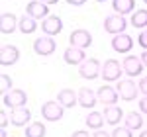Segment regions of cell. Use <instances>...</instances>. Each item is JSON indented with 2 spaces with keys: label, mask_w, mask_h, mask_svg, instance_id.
I'll use <instances>...</instances> for the list:
<instances>
[{
  "label": "cell",
  "mask_w": 147,
  "mask_h": 137,
  "mask_svg": "<svg viewBox=\"0 0 147 137\" xmlns=\"http://www.w3.org/2000/svg\"><path fill=\"white\" fill-rule=\"evenodd\" d=\"M131 26L134 28H139V30H143V28H147V10H137L131 14Z\"/></svg>",
  "instance_id": "cell-26"
},
{
  "label": "cell",
  "mask_w": 147,
  "mask_h": 137,
  "mask_svg": "<svg viewBox=\"0 0 147 137\" xmlns=\"http://www.w3.org/2000/svg\"><path fill=\"white\" fill-rule=\"evenodd\" d=\"M24 133H26V137H45L47 129L41 122H32V124L26 126V131Z\"/></svg>",
  "instance_id": "cell-23"
},
{
  "label": "cell",
  "mask_w": 147,
  "mask_h": 137,
  "mask_svg": "<svg viewBox=\"0 0 147 137\" xmlns=\"http://www.w3.org/2000/svg\"><path fill=\"white\" fill-rule=\"evenodd\" d=\"M69 43L71 47H79V49H86L92 45V35L86 30H75L73 34L69 35Z\"/></svg>",
  "instance_id": "cell-9"
},
{
  "label": "cell",
  "mask_w": 147,
  "mask_h": 137,
  "mask_svg": "<svg viewBox=\"0 0 147 137\" xmlns=\"http://www.w3.org/2000/svg\"><path fill=\"white\" fill-rule=\"evenodd\" d=\"M112 49L116 53H129L134 49V39L127 34H118L112 37Z\"/></svg>",
  "instance_id": "cell-11"
},
{
  "label": "cell",
  "mask_w": 147,
  "mask_h": 137,
  "mask_svg": "<svg viewBox=\"0 0 147 137\" xmlns=\"http://www.w3.org/2000/svg\"><path fill=\"white\" fill-rule=\"evenodd\" d=\"M20 59V49L14 45H2L0 47V65L2 67H12Z\"/></svg>",
  "instance_id": "cell-10"
},
{
  "label": "cell",
  "mask_w": 147,
  "mask_h": 137,
  "mask_svg": "<svg viewBox=\"0 0 147 137\" xmlns=\"http://www.w3.org/2000/svg\"><path fill=\"white\" fill-rule=\"evenodd\" d=\"M141 61H143V65L147 67V49H143V53H141Z\"/></svg>",
  "instance_id": "cell-36"
},
{
  "label": "cell",
  "mask_w": 147,
  "mask_h": 137,
  "mask_svg": "<svg viewBox=\"0 0 147 137\" xmlns=\"http://www.w3.org/2000/svg\"><path fill=\"white\" fill-rule=\"evenodd\" d=\"M112 137H134V131L129 129V127H116L112 131Z\"/></svg>",
  "instance_id": "cell-28"
},
{
  "label": "cell",
  "mask_w": 147,
  "mask_h": 137,
  "mask_svg": "<svg viewBox=\"0 0 147 137\" xmlns=\"http://www.w3.org/2000/svg\"><path fill=\"white\" fill-rule=\"evenodd\" d=\"M122 71H124V67L116 61V59H108L104 65H102V79H104V82H118L120 80V77H122Z\"/></svg>",
  "instance_id": "cell-5"
},
{
  "label": "cell",
  "mask_w": 147,
  "mask_h": 137,
  "mask_svg": "<svg viewBox=\"0 0 147 137\" xmlns=\"http://www.w3.org/2000/svg\"><path fill=\"white\" fill-rule=\"evenodd\" d=\"M112 8L116 14L125 16V14H134L136 8V0H112Z\"/></svg>",
  "instance_id": "cell-21"
},
{
  "label": "cell",
  "mask_w": 147,
  "mask_h": 137,
  "mask_svg": "<svg viewBox=\"0 0 147 137\" xmlns=\"http://www.w3.org/2000/svg\"><path fill=\"white\" fill-rule=\"evenodd\" d=\"M139 112L141 114H147V96L139 98Z\"/></svg>",
  "instance_id": "cell-30"
},
{
  "label": "cell",
  "mask_w": 147,
  "mask_h": 137,
  "mask_svg": "<svg viewBox=\"0 0 147 137\" xmlns=\"http://www.w3.org/2000/svg\"><path fill=\"white\" fill-rule=\"evenodd\" d=\"M94 2H106V0H94Z\"/></svg>",
  "instance_id": "cell-40"
},
{
  "label": "cell",
  "mask_w": 147,
  "mask_h": 137,
  "mask_svg": "<svg viewBox=\"0 0 147 137\" xmlns=\"http://www.w3.org/2000/svg\"><path fill=\"white\" fill-rule=\"evenodd\" d=\"M55 39L51 37V35H41V37H37L34 41V51L37 55H41V57H49L51 53H55Z\"/></svg>",
  "instance_id": "cell-7"
},
{
  "label": "cell",
  "mask_w": 147,
  "mask_h": 137,
  "mask_svg": "<svg viewBox=\"0 0 147 137\" xmlns=\"http://www.w3.org/2000/svg\"><path fill=\"white\" fill-rule=\"evenodd\" d=\"M18 24H20V20H18L14 14L4 12V14L0 16V32H2V34H14L16 28H18Z\"/></svg>",
  "instance_id": "cell-19"
},
{
  "label": "cell",
  "mask_w": 147,
  "mask_h": 137,
  "mask_svg": "<svg viewBox=\"0 0 147 137\" xmlns=\"http://www.w3.org/2000/svg\"><path fill=\"white\" fill-rule=\"evenodd\" d=\"M143 2H145V4H147V0H143Z\"/></svg>",
  "instance_id": "cell-41"
},
{
  "label": "cell",
  "mask_w": 147,
  "mask_h": 137,
  "mask_svg": "<svg viewBox=\"0 0 147 137\" xmlns=\"http://www.w3.org/2000/svg\"><path fill=\"white\" fill-rule=\"evenodd\" d=\"M92 137H112V135H108L106 131H100V129H96V131H94V135H92Z\"/></svg>",
  "instance_id": "cell-35"
},
{
  "label": "cell",
  "mask_w": 147,
  "mask_h": 137,
  "mask_svg": "<svg viewBox=\"0 0 147 137\" xmlns=\"http://www.w3.org/2000/svg\"><path fill=\"white\" fill-rule=\"evenodd\" d=\"M116 90H118V94H120V98H122V100H125V102H134V100H137L139 86H137L134 80L125 79V80H118Z\"/></svg>",
  "instance_id": "cell-4"
},
{
  "label": "cell",
  "mask_w": 147,
  "mask_h": 137,
  "mask_svg": "<svg viewBox=\"0 0 147 137\" xmlns=\"http://www.w3.org/2000/svg\"><path fill=\"white\" fill-rule=\"evenodd\" d=\"M57 100L63 108H75L79 104V94H75V90H71V88H63L57 94Z\"/></svg>",
  "instance_id": "cell-17"
},
{
  "label": "cell",
  "mask_w": 147,
  "mask_h": 137,
  "mask_svg": "<svg viewBox=\"0 0 147 137\" xmlns=\"http://www.w3.org/2000/svg\"><path fill=\"white\" fill-rule=\"evenodd\" d=\"M139 137H147V131H141V133H139Z\"/></svg>",
  "instance_id": "cell-39"
},
{
  "label": "cell",
  "mask_w": 147,
  "mask_h": 137,
  "mask_svg": "<svg viewBox=\"0 0 147 137\" xmlns=\"http://www.w3.org/2000/svg\"><path fill=\"white\" fill-rule=\"evenodd\" d=\"M26 14L32 16V18H35V20H39V18H47V16H49V6L43 4L41 0H32V2L26 6Z\"/></svg>",
  "instance_id": "cell-14"
},
{
  "label": "cell",
  "mask_w": 147,
  "mask_h": 137,
  "mask_svg": "<svg viewBox=\"0 0 147 137\" xmlns=\"http://www.w3.org/2000/svg\"><path fill=\"white\" fill-rule=\"evenodd\" d=\"M8 122H10V118H8V114H6V112H0V124H2V129H6V126H8Z\"/></svg>",
  "instance_id": "cell-31"
},
{
  "label": "cell",
  "mask_w": 147,
  "mask_h": 137,
  "mask_svg": "<svg viewBox=\"0 0 147 137\" xmlns=\"http://www.w3.org/2000/svg\"><path fill=\"white\" fill-rule=\"evenodd\" d=\"M84 124H86V127H90V129H102V126H104V114L92 110L90 114L84 118Z\"/></svg>",
  "instance_id": "cell-24"
},
{
  "label": "cell",
  "mask_w": 147,
  "mask_h": 137,
  "mask_svg": "<svg viewBox=\"0 0 147 137\" xmlns=\"http://www.w3.org/2000/svg\"><path fill=\"white\" fill-rule=\"evenodd\" d=\"M0 137H8V133H6V129H2V131H0Z\"/></svg>",
  "instance_id": "cell-38"
},
{
  "label": "cell",
  "mask_w": 147,
  "mask_h": 137,
  "mask_svg": "<svg viewBox=\"0 0 147 137\" xmlns=\"http://www.w3.org/2000/svg\"><path fill=\"white\" fill-rule=\"evenodd\" d=\"M30 120H32V112L24 106V108H14L12 110V116H10V122L12 126L16 127H24L30 124Z\"/></svg>",
  "instance_id": "cell-16"
},
{
  "label": "cell",
  "mask_w": 147,
  "mask_h": 137,
  "mask_svg": "<svg viewBox=\"0 0 147 137\" xmlns=\"http://www.w3.org/2000/svg\"><path fill=\"white\" fill-rule=\"evenodd\" d=\"M104 120H106V124H110V126H118L120 122H122V118H124V112H122V108H118L116 104L114 106H104Z\"/></svg>",
  "instance_id": "cell-18"
},
{
  "label": "cell",
  "mask_w": 147,
  "mask_h": 137,
  "mask_svg": "<svg viewBox=\"0 0 147 137\" xmlns=\"http://www.w3.org/2000/svg\"><path fill=\"white\" fill-rule=\"evenodd\" d=\"M96 96H98V102H102L104 106H114V104L120 100L118 90H116V88H112V86H108V84L100 86V88H98V92H96Z\"/></svg>",
  "instance_id": "cell-13"
},
{
  "label": "cell",
  "mask_w": 147,
  "mask_h": 137,
  "mask_svg": "<svg viewBox=\"0 0 147 137\" xmlns=\"http://www.w3.org/2000/svg\"><path fill=\"white\" fill-rule=\"evenodd\" d=\"M0 82H2V84H0V90H2V96H4V94H8V92L12 90V84H14V82H12V79L8 75H2V77H0Z\"/></svg>",
  "instance_id": "cell-27"
},
{
  "label": "cell",
  "mask_w": 147,
  "mask_h": 137,
  "mask_svg": "<svg viewBox=\"0 0 147 137\" xmlns=\"http://www.w3.org/2000/svg\"><path fill=\"white\" fill-rule=\"evenodd\" d=\"M2 104L6 106V108H24L26 104H28V94L26 90L22 88H12L8 94H4L2 96Z\"/></svg>",
  "instance_id": "cell-2"
},
{
  "label": "cell",
  "mask_w": 147,
  "mask_h": 137,
  "mask_svg": "<svg viewBox=\"0 0 147 137\" xmlns=\"http://www.w3.org/2000/svg\"><path fill=\"white\" fill-rule=\"evenodd\" d=\"M137 43H139V47L147 49V30H143L141 34L137 35Z\"/></svg>",
  "instance_id": "cell-29"
},
{
  "label": "cell",
  "mask_w": 147,
  "mask_h": 137,
  "mask_svg": "<svg viewBox=\"0 0 147 137\" xmlns=\"http://www.w3.org/2000/svg\"><path fill=\"white\" fill-rule=\"evenodd\" d=\"M63 110L65 108L59 104V100H47L41 106V116H43V120H47V122H59L63 118Z\"/></svg>",
  "instance_id": "cell-6"
},
{
  "label": "cell",
  "mask_w": 147,
  "mask_h": 137,
  "mask_svg": "<svg viewBox=\"0 0 147 137\" xmlns=\"http://www.w3.org/2000/svg\"><path fill=\"white\" fill-rule=\"evenodd\" d=\"M63 59L67 65H80L86 61V53L84 49H79V47H67L63 51Z\"/></svg>",
  "instance_id": "cell-15"
},
{
  "label": "cell",
  "mask_w": 147,
  "mask_h": 137,
  "mask_svg": "<svg viewBox=\"0 0 147 137\" xmlns=\"http://www.w3.org/2000/svg\"><path fill=\"white\" fill-rule=\"evenodd\" d=\"M71 137H90L88 131H84V129H77V131H73V135Z\"/></svg>",
  "instance_id": "cell-33"
},
{
  "label": "cell",
  "mask_w": 147,
  "mask_h": 137,
  "mask_svg": "<svg viewBox=\"0 0 147 137\" xmlns=\"http://www.w3.org/2000/svg\"><path fill=\"white\" fill-rule=\"evenodd\" d=\"M67 2L71 4V6H82V4H84L86 0H67Z\"/></svg>",
  "instance_id": "cell-34"
},
{
  "label": "cell",
  "mask_w": 147,
  "mask_h": 137,
  "mask_svg": "<svg viewBox=\"0 0 147 137\" xmlns=\"http://www.w3.org/2000/svg\"><path fill=\"white\" fill-rule=\"evenodd\" d=\"M79 75L82 77V79H86V80H94V79H98L102 75V65H100V61L98 59H86L84 63H80L79 65Z\"/></svg>",
  "instance_id": "cell-1"
},
{
  "label": "cell",
  "mask_w": 147,
  "mask_h": 137,
  "mask_svg": "<svg viewBox=\"0 0 147 137\" xmlns=\"http://www.w3.org/2000/svg\"><path fill=\"white\" fill-rule=\"evenodd\" d=\"M41 2H43V4H47V6H51V4H57L59 0H41Z\"/></svg>",
  "instance_id": "cell-37"
},
{
  "label": "cell",
  "mask_w": 147,
  "mask_h": 137,
  "mask_svg": "<svg viewBox=\"0 0 147 137\" xmlns=\"http://www.w3.org/2000/svg\"><path fill=\"white\" fill-rule=\"evenodd\" d=\"M122 67H124V73L127 77H139L141 73H143V61L141 57H136V55H127L124 59V63H122Z\"/></svg>",
  "instance_id": "cell-8"
},
{
  "label": "cell",
  "mask_w": 147,
  "mask_h": 137,
  "mask_svg": "<svg viewBox=\"0 0 147 137\" xmlns=\"http://www.w3.org/2000/svg\"><path fill=\"white\" fill-rule=\"evenodd\" d=\"M125 28H127V20L120 14H110L104 18V30L112 35L118 34H125Z\"/></svg>",
  "instance_id": "cell-3"
},
{
  "label": "cell",
  "mask_w": 147,
  "mask_h": 137,
  "mask_svg": "<svg viewBox=\"0 0 147 137\" xmlns=\"http://www.w3.org/2000/svg\"><path fill=\"white\" fill-rule=\"evenodd\" d=\"M137 86H139V92H143V94L147 96V77H143V79L139 80V84H137Z\"/></svg>",
  "instance_id": "cell-32"
},
{
  "label": "cell",
  "mask_w": 147,
  "mask_h": 137,
  "mask_svg": "<svg viewBox=\"0 0 147 137\" xmlns=\"http://www.w3.org/2000/svg\"><path fill=\"white\" fill-rule=\"evenodd\" d=\"M124 120H125V127H129L131 131L134 129H141V126H143V118L137 112H127L124 116Z\"/></svg>",
  "instance_id": "cell-25"
},
{
  "label": "cell",
  "mask_w": 147,
  "mask_h": 137,
  "mask_svg": "<svg viewBox=\"0 0 147 137\" xmlns=\"http://www.w3.org/2000/svg\"><path fill=\"white\" fill-rule=\"evenodd\" d=\"M18 28H20V32H22V34H26V35H28V34H34L35 30H37V20L26 14V16H22V18H20Z\"/></svg>",
  "instance_id": "cell-22"
},
{
  "label": "cell",
  "mask_w": 147,
  "mask_h": 137,
  "mask_svg": "<svg viewBox=\"0 0 147 137\" xmlns=\"http://www.w3.org/2000/svg\"><path fill=\"white\" fill-rule=\"evenodd\" d=\"M41 30H43V34L45 35H59L61 34V30H63V20L59 18V16H47L43 18V22H41Z\"/></svg>",
  "instance_id": "cell-12"
},
{
  "label": "cell",
  "mask_w": 147,
  "mask_h": 137,
  "mask_svg": "<svg viewBox=\"0 0 147 137\" xmlns=\"http://www.w3.org/2000/svg\"><path fill=\"white\" fill-rule=\"evenodd\" d=\"M77 94H79V106H82V108H88L90 110V108H94V104L98 102V96L90 88H86V86H82Z\"/></svg>",
  "instance_id": "cell-20"
}]
</instances>
